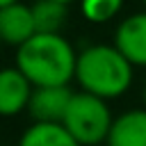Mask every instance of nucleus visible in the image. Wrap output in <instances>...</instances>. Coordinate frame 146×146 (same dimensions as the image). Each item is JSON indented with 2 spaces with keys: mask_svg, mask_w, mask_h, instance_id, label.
Returning <instances> with one entry per match:
<instances>
[{
  "mask_svg": "<svg viewBox=\"0 0 146 146\" xmlns=\"http://www.w3.org/2000/svg\"><path fill=\"white\" fill-rule=\"evenodd\" d=\"M75 66L78 55L62 34H34L16 52V68L34 87H64Z\"/></svg>",
  "mask_w": 146,
  "mask_h": 146,
  "instance_id": "nucleus-1",
  "label": "nucleus"
},
{
  "mask_svg": "<svg viewBox=\"0 0 146 146\" xmlns=\"http://www.w3.org/2000/svg\"><path fill=\"white\" fill-rule=\"evenodd\" d=\"M75 80L87 94H94L103 100L116 98L132 82V64L116 46L96 43L78 55Z\"/></svg>",
  "mask_w": 146,
  "mask_h": 146,
  "instance_id": "nucleus-2",
  "label": "nucleus"
},
{
  "mask_svg": "<svg viewBox=\"0 0 146 146\" xmlns=\"http://www.w3.org/2000/svg\"><path fill=\"white\" fill-rule=\"evenodd\" d=\"M112 123L114 119L107 103L94 94L80 91L73 96L62 125L75 137L80 146H100L107 141Z\"/></svg>",
  "mask_w": 146,
  "mask_h": 146,
  "instance_id": "nucleus-3",
  "label": "nucleus"
},
{
  "mask_svg": "<svg viewBox=\"0 0 146 146\" xmlns=\"http://www.w3.org/2000/svg\"><path fill=\"white\" fill-rule=\"evenodd\" d=\"M73 91L68 84L64 87H34L27 112L34 123H64L68 105L73 100Z\"/></svg>",
  "mask_w": 146,
  "mask_h": 146,
  "instance_id": "nucleus-4",
  "label": "nucleus"
},
{
  "mask_svg": "<svg viewBox=\"0 0 146 146\" xmlns=\"http://www.w3.org/2000/svg\"><path fill=\"white\" fill-rule=\"evenodd\" d=\"M114 46L132 66H146V11L121 21L114 34Z\"/></svg>",
  "mask_w": 146,
  "mask_h": 146,
  "instance_id": "nucleus-5",
  "label": "nucleus"
},
{
  "mask_svg": "<svg viewBox=\"0 0 146 146\" xmlns=\"http://www.w3.org/2000/svg\"><path fill=\"white\" fill-rule=\"evenodd\" d=\"M0 34L11 46H23L36 34L34 14L32 7L23 2H14L7 7H0Z\"/></svg>",
  "mask_w": 146,
  "mask_h": 146,
  "instance_id": "nucleus-6",
  "label": "nucleus"
},
{
  "mask_svg": "<svg viewBox=\"0 0 146 146\" xmlns=\"http://www.w3.org/2000/svg\"><path fill=\"white\" fill-rule=\"evenodd\" d=\"M32 91H34V84L16 66L5 68L0 73V112L5 116H11L27 110Z\"/></svg>",
  "mask_w": 146,
  "mask_h": 146,
  "instance_id": "nucleus-7",
  "label": "nucleus"
},
{
  "mask_svg": "<svg viewBox=\"0 0 146 146\" xmlns=\"http://www.w3.org/2000/svg\"><path fill=\"white\" fill-rule=\"evenodd\" d=\"M107 146H146V110H130L116 116Z\"/></svg>",
  "mask_w": 146,
  "mask_h": 146,
  "instance_id": "nucleus-8",
  "label": "nucleus"
},
{
  "mask_svg": "<svg viewBox=\"0 0 146 146\" xmlns=\"http://www.w3.org/2000/svg\"><path fill=\"white\" fill-rule=\"evenodd\" d=\"M18 146H80L62 123H32Z\"/></svg>",
  "mask_w": 146,
  "mask_h": 146,
  "instance_id": "nucleus-9",
  "label": "nucleus"
},
{
  "mask_svg": "<svg viewBox=\"0 0 146 146\" xmlns=\"http://www.w3.org/2000/svg\"><path fill=\"white\" fill-rule=\"evenodd\" d=\"M36 34H59L66 21V5L57 0H36L32 5Z\"/></svg>",
  "mask_w": 146,
  "mask_h": 146,
  "instance_id": "nucleus-10",
  "label": "nucleus"
},
{
  "mask_svg": "<svg viewBox=\"0 0 146 146\" xmlns=\"http://www.w3.org/2000/svg\"><path fill=\"white\" fill-rule=\"evenodd\" d=\"M121 2L123 0H80V7L87 21L105 23L112 16H116V11L121 9Z\"/></svg>",
  "mask_w": 146,
  "mask_h": 146,
  "instance_id": "nucleus-11",
  "label": "nucleus"
},
{
  "mask_svg": "<svg viewBox=\"0 0 146 146\" xmlns=\"http://www.w3.org/2000/svg\"><path fill=\"white\" fill-rule=\"evenodd\" d=\"M14 2H18V0H0V7H7V5H14Z\"/></svg>",
  "mask_w": 146,
  "mask_h": 146,
  "instance_id": "nucleus-12",
  "label": "nucleus"
},
{
  "mask_svg": "<svg viewBox=\"0 0 146 146\" xmlns=\"http://www.w3.org/2000/svg\"><path fill=\"white\" fill-rule=\"evenodd\" d=\"M57 2H64V5H68V2H71V0H57Z\"/></svg>",
  "mask_w": 146,
  "mask_h": 146,
  "instance_id": "nucleus-13",
  "label": "nucleus"
},
{
  "mask_svg": "<svg viewBox=\"0 0 146 146\" xmlns=\"http://www.w3.org/2000/svg\"><path fill=\"white\" fill-rule=\"evenodd\" d=\"M144 100H146V87H144Z\"/></svg>",
  "mask_w": 146,
  "mask_h": 146,
  "instance_id": "nucleus-14",
  "label": "nucleus"
},
{
  "mask_svg": "<svg viewBox=\"0 0 146 146\" xmlns=\"http://www.w3.org/2000/svg\"><path fill=\"white\" fill-rule=\"evenodd\" d=\"M144 2H146V0H144Z\"/></svg>",
  "mask_w": 146,
  "mask_h": 146,
  "instance_id": "nucleus-15",
  "label": "nucleus"
}]
</instances>
